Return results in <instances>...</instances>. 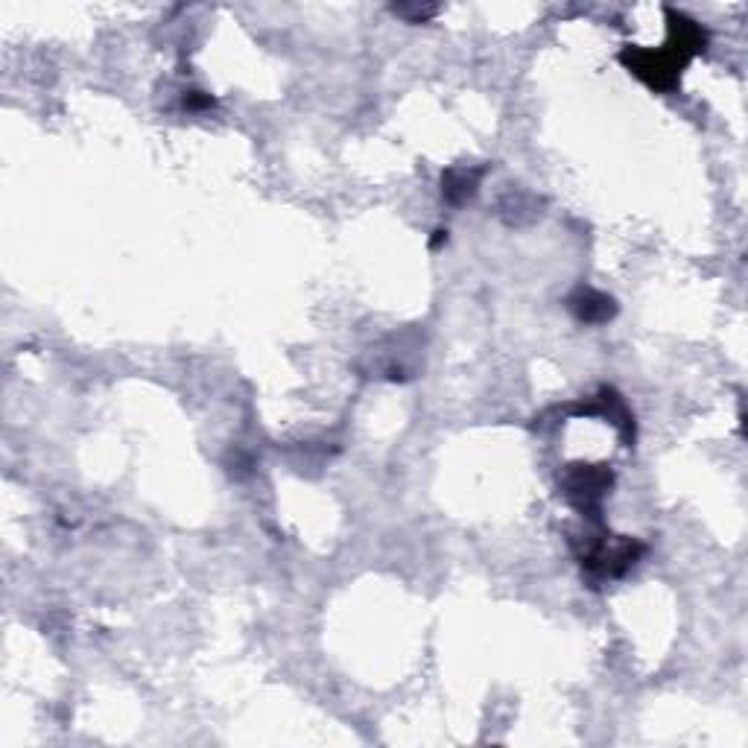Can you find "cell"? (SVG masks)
I'll return each instance as SVG.
<instances>
[{"label":"cell","instance_id":"cell-1","mask_svg":"<svg viewBox=\"0 0 748 748\" xmlns=\"http://www.w3.org/2000/svg\"><path fill=\"white\" fill-rule=\"evenodd\" d=\"M667 18H670V41L664 50L626 47L620 53V62L655 91H673L681 71L687 68V62L693 56L705 53V44H708L705 30L696 21H690L687 15L667 9Z\"/></svg>","mask_w":748,"mask_h":748},{"label":"cell","instance_id":"cell-2","mask_svg":"<svg viewBox=\"0 0 748 748\" xmlns=\"http://www.w3.org/2000/svg\"><path fill=\"white\" fill-rule=\"evenodd\" d=\"M611 488V471L608 468H591V465H573L564 477V494L567 500L588 518H599V503L605 500Z\"/></svg>","mask_w":748,"mask_h":748},{"label":"cell","instance_id":"cell-3","mask_svg":"<svg viewBox=\"0 0 748 748\" xmlns=\"http://www.w3.org/2000/svg\"><path fill=\"white\" fill-rule=\"evenodd\" d=\"M570 310H573V316L579 322L597 325V322H608L617 313V304H614V299L597 293V290H576L570 296Z\"/></svg>","mask_w":748,"mask_h":748},{"label":"cell","instance_id":"cell-4","mask_svg":"<svg viewBox=\"0 0 748 748\" xmlns=\"http://www.w3.org/2000/svg\"><path fill=\"white\" fill-rule=\"evenodd\" d=\"M483 167H477V170H468V167H453L448 170L445 176H442V196L453 202V205H462L465 199H471L474 196V190L480 185V179H483Z\"/></svg>","mask_w":748,"mask_h":748},{"label":"cell","instance_id":"cell-5","mask_svg":"<svg viewBox=\"0 0 748 748\" xmlns=\"http://www.w3.org/2000/svg\"><path fill=\"white\" fill-rule=\"evenodd\" d=\"M392 12L401 15V18H407L410 24H424L427 18H433L439 12V6H395Z\"/></svg>","mask_w":748,"mask_h":748}]
</instances>
